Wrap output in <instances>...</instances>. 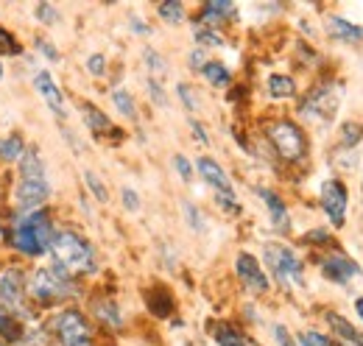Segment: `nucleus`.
I'll return each instance as SVG.
<instances>
[{"mask_svg":"<svg viewBox=\"0 0 363 346\" xmlns=\"http://www.w3.org/2000/svg\"><path fill=\"white\" fill-rule=\"evenodd\" d=\"M210 59H204V50L201 48H196V50H190V56H187V65H190V70H204V65H207Z\"/></svg>","mask_w":363,"mask_h":346,"instance_id":"obj_45","label":"nucleus"},{"mask_svg":"<svg viewBox=\"0 0 363 346\" xmlns=\"http://www.w3.org/2000/svg\"><path fill=\"white\" fill-rule=\"evenodd\" d=\"M0 53H3V56H23L20 40H17L11 31H6V28H0Z\"/></svg>","mask_w":363,"mask_h":346,"instance_id":"obj_35","label":"nucleus"},{"mask_svg":"<svg viewBox=\"0 0 363 346\" xmlns=\"http://www.w3.org/2000/svg\"><path fill=\"white\" fill-rule=\"evenodd\" d=\"M26 291H28V299L50 307V304L76 299L79 296V282H76V277H70L59 265H43V268H34V274L28 277Z\"/></svg>","mask_w":363,"mask_h":346,"instance_id":"obj_4","label":"nucleus"},{"mask_svg":"<svg viewBox=\"0 0 363 346\" xmlns=\"http://www.w3.org/2000/svg\"><path fill=\"white\" fill-rule=\"evenodd\" d=\"M0 79H3V65H0Z\"/></svg>","mask_w":363,"mask_h":346,"instance_id":"obj_50","label":"nucleus"},{"mask_svg":"<svg viewBox=\"0 0 363 346\" xmlns=\"http://www.w3.org/2000/svg\"><path fill=\"white\" fill-rule=\"evenodd\" d=\"M210 333H213V338H216V344L218 346H260L257 341H252L249 335H243L235 324H229V321H216L213 327H210Z\"/></svg>","mask_w":363,"mask_h":346,"instance_id":"obj_20","label":"nucleus"},{"mask_svg":"<svg viewBox=\"0 0 363 346\" xmlns=\"http://www.w3.org/2000/svg\"><path fill=\"white\" fill-rule=\"evenodd\" d=\"M324 28H327L330 40H338V43H363L361 26H355V23L338 17V14H330L327 23H324Z\"/></svg>","mask_w":363,"mask_h":346,"instance_id":"obj_18","label":"nucleus"},{"mask_svg":"<svg viewBox=\"0 0 363 346\" xmlns=\"http://www.w3.org/2000/svg\"><path fill=\"white\" fill-rule=\"evenodd\" d=\"M363 140V129L358 123H347L344 129H341V137H338V145L341 148H347V151H352L358 143Z\"/></svg>","mask_w":363,"mask_h":346,"instance_id":"obj_33","label":"nucleus"},{"mask_svg":"<svg viewBox=\"0 0 363 346\" xmlns=\"http://www.w3.org/2000/svg\"><path fill=\"white\" fill-rule=\"evenodd\" d=\"M201 76L213 86H218V89H224V86L232 84V73H229L227 65H221V62H207L204 70H201Z\"/></svg>","mask_w":363,"mask_h":346,"instance_id":"obj_26","label":"nucleus"},{"mask_svg":"<svg viewBox=\"0 0 363 346\" xmlns=\"http://www.w3.org/2000/svg\"><path fill=\"white\" fill-rule=\"evenodd\" d=\"M333 338H327V335H321L316 330H305V333H299L296 335V344L299 346H330Z\"/></svg>","mask_w":363,"mask_h":346,"instance_id":"obj_37","label":"nucleus"},{"mask_svg":"<svg viewBox=\"0 0 363 346\" xmlns=\"http://www.w3.org/2000/svg\"><path fill=\"white\" fill-rule=\"evenodd\" d=\"M112 104H115V109H118L123 118L137 121V104H135V98L129 95L126 86H115V89H112Z\"/></svg>","mask_w":363,"mask_h":346,"instance_id":"obj_27","label":"nucleus"},{"mask_svg":"<svg viewBox=\"0 0 363 346\" xmlns=\"http://www.w3.org/2000/svg\"><path fill=\"white\" fill-rule=\"evenodd\" d=\"M34 89L40 92V98L48 104V109L59 118V121H65L67 118V109H65V98H62V89L59 84L53 82V76L48 73V70H40L37 76H34Z\"/></svg>","mask_w":363,"mask_h":346,"instance_id":"obj_13","label":"nucleus"},{"mask_svg":"<svg viewBox=\"0 0 363 346\" xmlns=\"http://www.w3.org/2000/svg\"><path fill=\"white\" fill-rule=\"evenodd\" d=\"M121 199H123V207H126L129 213H137V210H140V196H137L132 187H123V190H121Z\"/></svg>","mask_w":363,"mask_h":346,"instance_id":"obj_44","label":"nucleus"},{"mask_svg":"<svg viewBox=\"0 0 363 346\" xmlns=\"http://www.w3.org/2000/svg\"><path fill=\"white\" fill-rule=\"evenodd\" d=\"M216 204H218L227 216H240V210H243L235 193H216Z\"/></svg>","mask_w":363,"mask_h":346,"instance_id":"obj_36","label":"nucleus"},{"mask_svg":"<svg viewBox=\"0 0 363 346\" xmlns=\"http://www.w3.org/2000/svg\"><path fill=\"white\" fill-rule=\"evenodd\" d=\"M316 265L321 268V277L330 279V282H335V285H350L352 279L361 277V265L352 257H347L344 252H338L335 246L327 249V252H321L316 257Z\"/></svg>","mask_w":363,"mask_h":346,"instance_id":"obj_11","label":"nucleus"},{"mask_svg":"<svg viewBox=\"0 0 363 346\" xmlns=\"http://www.w3.org/2000/svg\"><path fill=\"white\" fill-rule=\"evenodd\" d=\"M87 73L95 76V79L106 76V56L104 53H92L90 59H87Z\"/></svg>","mask_w":363,"mask_h":346,"instance_id":"obj_41","label":"nucleus"},{"mask_svg":"<svg viewBox=\"0 0 363 346\" xmlns=\"http://www.w3.org/2000/svg\"><path fill=\"white\" fill-rule=\"evenodd\" d=\"M193 40H196V45L204 50V48H221L224 45V37L216 31V28H207V26H193Z\"/></svg>","mask_w":363,"mask_h":346,"instance_id":"obj_29","label":"nucleus"},{"mask_svg":"<svg viewBox=\"0 0 363 346\" xmlns=\"http://www.w3.org/2000/svg\"><path fill=\"white\" fill-rule=\"evenodd\" d=\"M48 255L53 257V265H59L70 277H84V274H95L98 271V257H95L92 243L84 235L73 232V229L56 232Z\"/></svg>","mask_w":363,"mask_h":346,"instance_id":"obj_3","label":"nucleus"},{"mask_svg":"<svg viewBox=\"0 0 363 346\" xmlns=\"http://www.w3.org/2000/svg\"><path fill=\"white\" fill-rule=\"evenodd\" d=\"M174 168H177V173L182 176V182H190V179H193V165L187 162L184 154H174Z\"/></svg>","mask_w":363,"mask_h":346,"instance_id":"obj_42","label":"nucleus"},{"mask_svg":"<svg viewBox=\"0 0 363 346\" xmlns=\"http://www.w3.org/2000/svg\"><path fill=\"white\" fill-rule=\"evenodd\" d=\"M82 118H84V123H87V129H90L92 134H106V131L121 134V131H115L112 121L106 118V112H101V109H98L95 104H90V101L82 104Z\"/></svg>","mask_w":363,"mask_h":346,"instance_id":"obj_21","label":"nucleus"},{"mask_svg":"<svg viewBox=\"0 0 363 346\" xmlns=\"http://www.w3.org/2000/svg\"><path fill=\"white\" fill-rule=\"evenodd\" d=\"M266 89H269V95H272L274 101H291V98H296V82L291 79V76H285V73H274L269 76V82H266Z\"/></svg>","mask_w":363,"mask_h":346,"instance_id":"obj_22","label":"nucleus"},{"mask_svg":"<svg viewBox=\"0 0 363 346\" xmlns=\"http://www.w3.org/2000/svg\"><path fill=\"white\" fill-rule=\"evenodd\" d=\"M257 196L263 199V204H266V210H269V218H272L274 229L282 232V235H288V232H291V216H288V207H285L282 196L274 193L272 187H257Z\"/></svg>","mask_w":363,"mask_h":346,"instance_id":"obj_14","label":"nucleus"},{"mask_svg":"<svg viewBox=\"0 0 363 346\" xmlns=\"http://www.w3.org/2000/svg\"><path fill=\"white\" fill-rule=\"evenodd\" d=\"M26 154V140L20 134H6L0 137V162H17Z\"/></svg>","mask_w":363,"mask_h":346,"instance_id":"obj_24","label":"nucleus"},{"mask_svg":"<svg viewBox=\"0 0 363 346\" xmlns=\"http://www.w3.org/2000/svg\"><path fill=\"white\" fill-rule=\"evenodd\" d=\"M53 187L48 179V165L37 148H26L20 160V179L14 184V210L17 213H37L45 210Z\"/></svg>","mask_w":363,"mask_h":346,"instance_id":"obj_1","label":"nucleus"},{"mask_svg":"<svg viewBox=\"0 0 363 346\" xmlns=\"http://www.w3.org/2000/svg\"><path fill=\"white\" fill-rule=\"evenodd\" d=\"M341 104V89L333 82H321L313 89H308V95L299 104V115L311 123H330L335 109Z\"/></svg>","mask_w":363,"mask_h":346,"instance_id":"obj_9","label":"nucleus"},{"mask_svg":"<svg viewBox=\"0 0 363 346\" xmlns=\"http://www.w3.org/2000/svg\"><path fill=\"white\" fill-rule=\"evenodd\" d=\"M361 193H363V179H361Z\"/></svg>","mask_w":363,"mask_h":346,"instance_id":"obj_51","label":"nucleus"},{"mask_svg":"<svg viewBox=\"0 0 363 346\" xmlns=\"http://www.w3.org/2000/svg\"><path fill=\"white\" fill-rule=\"evenodd\" d=\"M145 89H148V98H151L160 109L168 106V95H165V89H162V84H160L157 79H148V82H145Z\"/></svg>","mask_w":363,"mask_h":346,"instance_id":"obj_39","label":"nucleus"},{"mask_svg":"<svg viewBox=\"0 0 363 346\" xmlns=\"http://www.w3.org/2000/svg\"><path fill=\"white\" fill-rule=\"evenodd\" d=\"M132 31H137V34H148L151 28H148V26H143V20H132Z\"/></svg>","mask_w":363,"mask_h":346,"instance_id":"obj_48","label":"nucleus"},{"mask_svg":"<svg viewBox=\"0 0 363 346\" xmlns=\"http://www.w3.org/2000/svg\"><path fill=\"white\" fill-rule=\"evenodd\" d=\"M274 341H277V346H296V341H294V335L288 333V327L285 324H274Z\"/></svg>","mask_w":363,"mask_h":346,"instance_id":"obj_43","label":"nucleus"},{"mask_svg":"<svg viewBox=\"0 0 363 346\" xmlns=\"http://www.w3.org/2000/svg\"><path fill=\"white\" fill-rule=\"evenodd\" d=\"M53 218L48 210L37 213H14L9 223V246L26 257H43L53 243Z\"/></svg>","mask_w":363,"mask_h":346,"instance_id":"obj_2","label":"nucleus"},{"mask_svg":"<svg viewBox=\"0 0 363 346\" xmlns=\"http://www.w3.org/2000/svg\"><path fill=\"white\" fill-rule=\"evenodd\" d=\"M266 140L285 165H305L308 162L311 143H308V134L299 123H294L288 118H277L266 126Z\"/></svg>","mask_w":363,"mask_h":346,"instance_id":"obj_5","label":"nucleus"},{"mask_svg":"<svg viewBox=\"0 0 363 346\" xmlns=\"http://www.w3.org/2000/svg\"><path fill=\"white\" fill-rule=\"evenodd\" d=\"M37 50L45 56L48 62H59V59H62V56H59V50L48 43V40H37Z\"/></svg>","mask_w":363,"mask_h":346,"instance_id":"obj_46","label":"nucleus"},{"mask_svg":"<svg viewBox=\"0 0 363 346\" xmlns=\"http://www.w3.org/2000/svg\"><path fill=\"white\" fill-rule=\"evenodd\" d=\"M90 310H92V316H95V321H101V324L109 327V330H121V327L126 324L121 304L115 302V299H109V296H95L90 304Z\"/></svg>","mask_w":363,"mask_h":346,"instance_id":"obj_16","label":"nucleus"},{"mask_svg":"<svg viewBox=\"0 0 363 346\" xmlns=\"http://www.w3.org/2000/svg\"><path fill=\"white\" fill-rule=\"evenodd\" d=\"M177 95H179V101L184 104L187 112H199V101H196V95H193V86L182 82V84H177Z\"/></svg>","mask_w":363,"mask_h":346,"instance_id":"obj_40","label":"nucleus"},{"mask_svg":"<svg viewBox=\"0 0 363 346\" xmlns=\"http://www.w3.org/2000/svg\"><path fill=\"white\" fill-rule=\"evenodd\" d=\"M229 17H235V6L232 3H227V0H207L201 6V11H199V26H207V28L218 31V26Z\"/></svg>","mask_w":363,"mask_h":346,"instance_id":"obj_19","label":"nucleus"},{"mask_svg":"<svg viewBox=\"0 0 363 346\" xmlns=\"http://www.w3.org/2000/svg\"><path fill=\"white\" fill-rule=\"evenodd\" d=\"M196 168L201 173V179L216 190V193H235L232 190V182H229L227 171L213 160V157H199V162H196Z\"/></svg>","mask_w":363,"mask_h":346,"instance_id":"obj_17","label":"nucleus"},{"mask_svg":"<svg viewBox=\"0 0 363 346\" xmlns=\"http://www.w3.org/2000/svg\"><path fill=\"white\" fill-rule=\"evenodd\" d=\"M157 14H160L162 23H168V26H179L182 20H184V6H182L179 0H165V3L157 6Z\"/></svg>","mask_w":363,"mask_h":346,"instance_id":"obj_30","label":"nucleus"},{"mask_svg":"<svg viewBox=\"0 0 363 346\" xmlns=\"http://www.w3.org/2000/svg\"><path fill=\"white\" fill-rule=\"evenodd\" d=\"M26 285H28V277L17 265H11V268H6L0 274V307L6 313H11L17 321H31L34 318V313L28 310Z\"/></svg>","mask_w":363,"mask_h":346,"instance_id":"obj_8","label":"nucleus"},{"mask_svg":"<svg viewBox=\"0 0 363 346\" xmlns=\"http://www.w3.org/2000/svg\"><path fill=\"white\" fill-rule=\"evenodd\" d=\"M355 313H358V318L363 321V296H358V299H355Z\"/></svg>","mask_w":363,"mask_h":346,"instance_id":"obj_49","label":"nucleus"},{"mask_svg":"<svg viewBox=\"0 0 363 346\" xmlns=\"http://www.w3.org/2000/svg\"><path fill=\"white\" fill-rule=\"evenodd\" d=\"M318 201L321 210L330 221L333 229H344L347 226V210H350V190L341 179H324L321 190H318Z\"/></svg>","mask_w":363,"mask_h":346,"instance_id":"obj_10","label":"nucleus"},{"mask_svg":"<svg viewBox=\"0 0 363 346\" xmlns=\"http://www.w3.org/2000/svg\"><path fill=\"white\" fill-rule=\"evenodd\" d=\"M263 260H266V265L272 268L274 279L282 288H291V285L305 288V262L299 260V255L291 246H285V243H266Z\"/></svg>","mask_w":363,"mask_h":346,"instance_id":"obj_7","label":"nucleus"},{"mask_svg":"<svg viewBox=\"0 0 363 346\" xmlns=\"http://www.w3.org/2000/svg\"><path fill=\"white\" fill-rule=\"evenodd\" d=\"M34 14H37V20H40L43 26H56V23L62 20V17H59V11H56L50 3H37Z\"/></svg>","mask_w":363,"mask_h":346,"instance_id":"obj_38","label":"nucleus"},{"mask_svg":"<svg viewBox=\"0 0 363 346\" xmlns=\"http://www.w3.org/2000/svg\"><path fill=\"white\" fill-rule=\"evenodd\" d=\"M305 246H313V249H333V246H338L335 240H333V232L330 229H324V226H318V229H311V232H305Z\"/></svg>","mask_w":363,"mask_h":346,"instance_id":"obj_31","label":"nucleus"},{"mask_svg":"<svg viewBox=\"0 0 363 346\" xmlns=\"http://www.w3.org/2000/svg\"><path fill=\"white\" fill-rule=\"evenodd\" d=\"M143 62H145V67H148V79H162L165 73H168V62H165V56H160L154 48H143Z\"/></svg>","mask_w":363,"mask_h":346,"instance_id":"obj_28","label":"nucleus"},{"mask_svg":"<svg viewBox=\"0 0 363 346\" xmlns=\"http://www.w3.org/2000/svg\"><path fill=\"white\" fill-rule=\"evenodd\" d=\"M235 274H238V279H240V285L252 294V296H266L269 294V277H266V271H263V265H260V260L255 257V255H249V252H240L238 257H235Z\"/></svg>","mask_w":363,"mask_h":346,"instance_id":"obj_12","label":"nucleus"},{"mask_svg":"<svg viewBox=\"0 0 363 346\" xmlns=\"http://www.w3.org/2000/svg\"><path fill=\"white\" fill-rule=\"evenodd\" d=\"M190 129H193V137H196V140H199L201 145H210V137H207V131H204V126H201V123H199L196 118L190 121Z\"/></svg>","mask_w":363,"mask_h":346,"instance_id":"obj_47","label":"nucleus"},{"mask_svg":"<svg viewBox=\"0 0 363 346\" xmlns=\"http://www.w3.org/2000/svg\"><path fill=\"white\" fill-rule=\"evenodd\" d=\"M0 346H6V344H0Z\"/></svg>","mask_w":363,"mask_h":346,"instance_id":"obj_52","label":"nucleus"},{"mask_svg":"<svg viewBox=\"0 0 363 346\" xmlns=\"http://www.w3.org/2000/svg\"><path fill=\"white\" fill-rule=\"evenodd\" d=\"M84 182H87V187H90L92 199L98 201V204H109V190H106V184L101 182V176L92 171H84Z\"/></svg>","mask_w":363,"mask_h":346,"instance_id":"obj_32","label":"nucleus"},{"mask_svg":"<svg viewBox=\"0 0 363 346\" xmlns=\"http://www.w3.org/2000/svg\"><path fill=\"white\" fill-rule=\"evenodd\" d=\"M48 335L59 346H95V335H92L90 321L76 307H65L56 316H50Z\"/></svg>","mask_w":363,"mask_h":346,"instance_id":"obj_6","label":"nucleus"},{"mask_svg":"<svg viewBox=\"0 0 363 346\" xmlns=\"http://www.w3.org/2000/svg\"><path fill=\"white\" fill-rule=\"evenodd\" d=\"M182 213H184V218H187V223H190L193 232H204V229H207V221H204L201 210H199L193 201H184V204H182Z\"/></svg>","mask_w":363,"mask_h":346,"instance_id":"obj_34","label":"nucleus"},{"mask_svg":"<svg viewBox=\"0 0 363 346\" xmlns=\"http://www.w3.org/2000/svg\"><path fill=\"white\" fill-rule=\"evenodd\" d=\"M0 338H6V341H11V344H20V341L26 338L20 321H17L11 313H6L3 307H0Z\"/></svg>","mask_w":363,"mask_h":346,"instance_id":"obj_25","label":"nucleus"},{"mask_svg":"<svg viewBox=\"0 0 363 346\" xmlns=\"http://www.w3.org/2000/svg\"><path fill=\"white\" fill-rule=\"evenodd\" d=\"M324 324L330 327V333L335 335V341H344L350 346H363V333L358 327H352V321H347L341 313L327 310L324 313Z\"/></svg>","mask_w":363,"mask_h":346,"instance_id":"obj_15","label":"nucleus"},{"mask_svg":"<svg viewBox=\"0 0 363 346\" xmlns=\"http://www.w3.org/2000/svg\"><path fill=\"white\" fill-rule=\"evenodd\" d=\"M145 302H148V310H151L157 318H168V316L174 313V296H171L165 288H154V291H148Z\"/></svg>","mask_w":363,"mask_h":346,"instance_id":"obj_23","label":"nucleus"}]
</instances>
